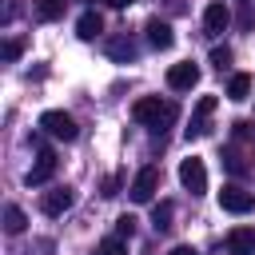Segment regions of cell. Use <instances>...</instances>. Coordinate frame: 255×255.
<instances>
[{
    "label": "cell",
    "instance_id": "cell-1",
    "mask_svg": "<svg viewBox=\"0 0 255 255\" xmlns=\"http://www.w3.org/2000/svg\"><path fill=\"white\" fill-rule=\"evenodd\" d=\"M131 116H135L139 124H147V128L163 131V124H171V120L179 116V108H175L171 100H159V96H143V100H135V104H131Z\"/></svg>",
    "mask_w": 255,
    "mask_h": 255
},
{
    "label": "cell",
    "instance_id": "cell-2",
    "mask_svg": "<svg viewBox=\"0 0 255 255\" xmlns=\"http://www.w3.org/2000/svg\"><path fill=\"white\" fill-rule=\"evenodd\" d=\"M40 128L52 135V139H64V143H72L76 135H80V128H76V120L68 116V112H60V108H52V112H44L40 116Z\"/></svg>",
    "mask_w": 255,
    "mask_h": 255
},
{
    "label": "cell",
    "instance_id": "cell-3",
    "mask_svg": "<svg viewBox=\"0 0 255 255\" xmlns=\"http://www.w3.org/2000/svg\"><path fill=\"white\" fill-rule=\"evenodd\" d=\"M52 175H56V151L36 139V163H32V171L24 175V183H28V187H40V183H48Z\"/></svg>",
    "mask_w": 255,
    "mask_h": 255
},
{
    "label": "cell",
    "instance_id": "cell-4",
    "mask_svg": "<svg viewBox=\"0 0 255 255\" xmlns=\"http://www.w3.org/2000/svg\"><path fill=\"white\" fill-rule=\"evenodd\" d=\"M179 183H183L191 195H203V191H207V167H203L199 155H187V159L179 163Z\"/></svg>",
    "mask_w": 255,
    "mask_h": 255
},
{
    "label": "cell",
    "instance_id": "cell-5",
    "mask_svg": "<svg viewBox=\"0 0 255 255\" xmlns=\"http://www.w3.org/2000/svg\"><path fill=\"white\" fill-rule=\"evenodd\" d=\"M155 187H159V167H139L135 171V179H131V187H128V195H131V203H151V195H155Z\"/></svg>",
    "mask_w": 255,
    "mask_h": 255
},
{
    "label": "cell",
    "instance_id": "cell-6",
    "mask_svg": "<svg viewBox=\"0 0 255 255\" xmlns=\"http://www.w3.org/2000/svg\"><path fill=\"white\" fill-rule=\"evenodd\" d=\"M219 207H223V211H231V215H247V211L255 207V195H251V191H243L239 183H227V187L219 191Z\"/></svg>",
    "mask_w": 255,
    "mask_h": 255
},
{
    "label": "cell",
    "instance_id": "cell-7",
    "mask_svg": "<svg viewBox=\"0 0 255 255\" xmlns=\"http://www.w3.org/2000/svg\"><path fill=\"white\" fill-rule=\"evenodd\" d=\"M195 84H199V68H195L191 60L167 68V88H171V92H191Z\"/></svg>",
    "mask_w": 255,
    "mask_h": 255
},
{
    "label": "cell",
    "instance_id": "cell-8",
    "mask_svg": "<svg viewBox=\"0 0 255 255\" xmlns=\"http://www.w3.org/2000/svg\"><path fill=\"white\" fill-rule=\"evenodd\" d=\"M215 96H199V104H195V112H191V124H187V139H199V135H207V120H211V112H215Z\"/></svg>",
    "mask_w": 255,
    "mask_h": 255
},
{
    "label": "cell",
    "instance_id": "cell-9",
    "mask_svg": "<svg viewBox=\"0 0 255 255\" xmlns=\"http://www.w3.org/2000/svg\"><path fill=\"white\" fill-rule=\"evenodd\" d=\"M227 24H231V8L223 0H211L203 8V32L207 36H219V32H227Z\"/></svg>",
    "mask_w": 255,
    "mask_h": 255
},
{
    "label": "cell",
    "instance_id": "cell-10",
    "mask_svg": "<svg viewBox=\"0 0 255 255\" xmlns=\"http://www.w3.org/2000/svg\"><path fill=\"white\" fill-rule=\"evenodd\" d=\"M72 203H76V191L72 187H52V191L40 195V211L44 215H64Z\"/></svg>",
    "mask_w": 255,
    "mask_h": 255
},
{
    "label": "cell",
    "instance_id": "cell-11",
    "mask_svg": "<svg viewBox=\"0 0 255 255\" xmlns=\"http://www.w3.org/2000/svg\"><path fill=\"white\" fill-rule=\"evenodd\" d=\"M227 255H255V227H231Z\"/></svg>",
    "mask_w": 255,
    "mask_h": 255
},
{
    "label": "cell",
    "instance_id": "cell-12",
    "mask_svg": "<svg viewBox=\"0 0 255 255\" xmlns=\"http://www.w3.org/2000/svg\"><path fill=\"white\" fill-rule=\"evenodd\" d=\"M143 32H147V44H151V48H159V52L175 44V32H171V24H167V20H147V28H143Z\"/></svg>",
    "mask_w": 255,
    "mask_h": 255
},
{
    "label": "cell",
    "instance_id": "cell-13",
    "mask_svg": "<svg viewBox=\"0 0 255 255\" xmlns=\"http://www.w3.org/2000/svg\"><path fill=\"white\" fill-rule=\"evenodd\" d=\"M76 36H80V40H96V36H104V16H100V12H84V16L76 20Z\"/></svg>",
    "mask_w": 255,
    "mask_h": 255
},
{
    "label": "cell",
    "instance_id": "cell-14",
    "mask_svg": "<svg viewBox=\"0 0 255 255\" xmlns=\"http://www.w3.org/2000/svg\"><path fill=\"white\" fill-rule=\"evenodd\" d=\"M108 56L112 60H120V64H128V60H135V40L124 32V36H112L108 40Z\"/></svg>",
    "mask_w": 255,
    "mask_h": 255
},
{
    "label": "cell",
    "instance_id": "cell-15",
    "mask_svg": "<svg viewBox=\"0 0 255 255\" xmlns=\"http://www.w3.org/2000/svg\"><path fill=\"white\" fill-rule=\"evenodd\" d=\"M247 96H251V76L247 72H235L227 80V100H247Z\"/></svg>",
    "mask_w": 255,
    "mask_h": 255
},
{
    "label": "cell",
    "instance_id": "cell-16",
    "mask_svg": "<svg viewBox=\"0 0 255 255\" xmlns=\"http://www.w3.org/2000/svg\"><path fill=\"white\" fill-rule=\"evenodd\" d=\"M24 227H28V215H24L16 203H8V207H4V231H8V235H20Z\"/></svg>",
    "mask_w": 255,
    "mask_h": 255
},
{
    "label": "cell",
    "instance_id": "cell-17",
    "mask_svg": "<svg viewBox=\"0 0 255 255\" xmlns=\"http://www.w3.org/2000/svg\"><path fill=\"white\" fill-rule=\"evenodd\" d=\"M64 8H68V0H36V16H40L44 24L60 20V16H64Z\"/></svg>",
    "mask_w": 255,
    "mask_h": 255
},
{
    "label": "cell",
    "instance_id": "cell-18",
    "mask_svg": "<svg viewBox=\"0 0 255 255\" xmlns=\"http://www.w3.org/2000/svg\"><path fill=\"white\" fill-rule=\"evenodd\" d=\"M171 215H175V203H171V199L155 203V211H151V227H155V231H167V227H171Z\"/></svg>",
    "mask_w": 255,
    "mask_h": 255
},
{
    "label": "cell",
    "instance_id": "cell-19",
    "mask_svg": "<svg viewBox=\"0 0 255 255\" xmlns=\"http://www.w3.org/2000/svg\"><path fill=\"white\" fill-rule=\"evenodd\" d=\"M96 255H128V243H124V235H108V239H100Z\"/></svg>",
    "mask_w": 255,
    "mask_h": 255
},
{
    "label": "cell",
    "instance_id": "cell-20",
    "mask_svg": "<svg viewBox=\"0 0 255 255\" xmlns=\"http://www.w3.org/2000/svg\"><path fill=\"white\" fill-rule=\"evenodd\" d=\"M20 52H24V40H4V48H0V56H4V64H16L20 60Z\"/></svg>",
    "mask_w": 255,
    "mask_h": 255
},
{
    "label": "cell",
    "instance_id": "cell-21",
    "mask_svg": "<svg viewBox=\"0 0 255 255\" xmlns=\"http://www.w3.org/2000/svg\"><path fill=\"white\" fill-rule=\"evenodd\" d=\"M227 64H231V48H227V44H215V48H211V68L223 72Z\"/></svg>",
    "mask_w": 255,
    "mask_h": 255
},
{
    "label": "cell",
    "instance_id": "cell-22",
    "mask_svg": "<svg viewBox=\"0 0 255 255\" xmlns=\"http://www.w3.org/2000/svg\"><path fill=\"white\" fill-rule=\"evenodd\" d=\"M135 223H139L135 215H120V219H116V235H124V239H131V235H135Z\"/></svg>",
    "mask_w": 255,
    "mask_h": 255
},
{
    "label": "cell",
    "instance_id": "cell-23",
    "mask_svg": "<svg viewBox=\"0 0 255 255\" xmlns=\"http://www.w3.org/2000/svg\"><path fill=\"white\" fill-rule=\"evenodd\" d=\"M120 183H124V179H120V175H112V179L104 183V195H108V199H112V195H120Z\"/></svg>",
    "mask_w": 255,
    "mask_h": 255
},
{
    "label": "cell",
    "instance_id": "cell-24",
    "mask_svg": "<svg viewBox=\"0 0 255 255\" xmlns=\"http://www.w3.org/2000/svg\"><path fill=\"white\" fill-rule=\"evenodd\" d=\"M231 128H235V139H251V124L239 120V124H231Z\"/></svg>",
    "mask_w": 255,
    "mask_h": 255
},
{
    "label": "cell",
    "instance_id": "cell-25",
    "mask_svg": "<svg viewBox=\"0 0 255 255\" xmlns=\"http://www.w3.org/2000/svg\"><path fill=\"white\" fill-rule=\"evenodd\" d=\"M251 20H255V12H251V4H243V12H239V24H243V28H251Z\"/></svg>",
    "mask_w": 255,
    "mask_h": 255
},
{
    "label": "cell",
    "instance_id": "cell-26",
    "mask_svg": "<svg viewBox=\"0 0 255 255\" xmlns=\"http://www.w3.org/2000/svg\"><path fill=\"white\" fill-rule=\"evenodd\" d=\"M167 255H199V251H195V247H191V243H179V247H171V251H167Z\"/></svg>",
    "mask_w": 255,
    "mask_h": 255
},
{
    "label": "cell",
    "instance_id": "cell-27",
    "mask_svg": "<svg viewBox=\"0 0 255 255\" xmlns=\"http://www.w3.org/2000/svg\"><path fill=\"white\" fill-rule=\"evenodd\" d=\"M16 12H20V4H16V0H8V8H4V24H8V20L16 16Z\"/></svg>",
    "mask_w": 255,
    "mask_h": 255
},
{
    "label": "cell",
    "instance_id": "cell-28",
    "mask_svg": "<svg viewBox=\"0 0 255 255\" xmlns=\"http://www.w3.org/2000/svg\"><path fill=\"white\" fill-rule=\"evenodd\" d=\"M104 4H108V8H116V12H120V8H131V4H135V0H104Z\"/></svg>",
    "mask_w": 255,
    "mask_h": 255
},
{
    "label": "cell",
    "instance_id": "cell-29",
    "mask_svg": "<svg viewBox=\"0 0 255 255\" xmlns=\"http://www.w3.org/2000/svg\"><path fill=\"white\" fill-rule=\"evenodd\" d=\"M36 247H40V255H52V243H48V239H40Z\"/></svg>",
    "mask_w": 255,
    "mask_h": 255
}]
</instances>
